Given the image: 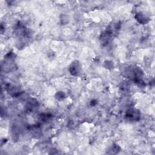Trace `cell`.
Listing matches in <instances>:
<instances>
[{"mask_svg":"<svg viewBox=\"0 0 155 155\" xmlns=\"http://www.w3.org/2000/svg\"><path fill=\"white\" fill-rule=\"evenodd\" d=\"M126 76L136 83L139 86H142L143 81L142 80L144 75L143 70L136 65H130L125 70Z\"/></svg>","mask_w":155,"mask_h":155,"instance_id":"cell-1","label":"cell"},{"mask_svg":"<svg viewBox=\"0 0 155 155\" xmlns=\"http://www.w3.org/2000/svg\"><path fill=\"white\" fill-rule=\"evenodd\" d=\"M125 117L130 122H136L140 119V113L136 108L131 107L126 111Z\"/></svg>","mask_w":155,"mask_h":155,"instance_id":"cell-2","label":"cell"},{"mask_svg":"<svg viewBox=\"0 0 155 155\" xmlns=\"http://www.w3.org/2000/svg\"><path fill=\"white\" fill-rule=\"evenodd\" d=\"M69 72L72 76H79L82 72V66L81 63L77 60L73 61L69 66Z\"/></svg>","mask_w":155,"mask_h":155,"instance_id":"cell-3","label":"cell"},{"mask_svg":"<svg viewBox=\"0 0 155 155\" xmlns=\"http://www.w3.org/2000/svg\"><path fill=\"white\" fill-rule=\"evenodd\" d=\"M121 24L118 21H115L110 23L106 28V31L109 33L113 37L116 36L118 34L120 29Z\"/></svg>","mask_w":155,"mask_h":155,"instance_id":"cell-4","label":"cell"},{"mask_svg":"<svg viewBox=\"0 0 155 155\" xmlns=\"http://www.w3.org/2000/svg\"><path fill=\"white\" fill-rule=\"evenodd\" d=\"M136 20L140 24H147L150 21L149 16L143 12H138L134 15Z\"/></svg>","mask_w":155,"mask_h":155,"instance_id":"cell-5","label":"cell"},{"mask_svg":"<svg viewBox=\"0 0 155 155\" xmlns=\"http://www.w3.org/2000/svg\"><path fill=\"white\" fill-rule=\"evenodd\" d=\"M112 38H113V36L109 33H108L106 30L103 31L101 34L100 37H99V40H100V42H101L102 45H103V46L107 45L109 44V42L111 41Z\"/></svg>","mask_w":155,"mask_h":155,"instance_id":"cell-6","label":"cell"},{"mask_svg":"<svg viewBox=\"0 0 155 155\" xmlns=\"http://www.w3.org/2000/svg\"><path fill=\"white\" fill-rule=\"evenodd\" d=\"M6 90L8 91V93L12 96H18L21 93V91L19 90V88L13 85V84H8L6 85Z\"/></svg>","mask_w":155,"mask_h":155,"instance_id":"cell-7","label":"cell"},{"mask_svg":"<svg viewBox=\"0 0 155 155\" xmlns=\"http://www.w3.org/2000/svg\"><path fill=\"white\" fill-rule=\"evenodd\" d=\"M38 105L39 104L35 99H31L28 101L26 105V110L27 111L33 112L37 109V108L38 107Z\"/></svg>","mask_w":155,"mask_h":155,"instance_id":"cell-8","label":"cell"},{"mask_svg":"<svg viewBox=\"0 0 155 155\" xmlns=\"http://www.w3.org/2000/svg\"><path fill=\"white\" fill-rule=\"evenodd\" d=\"M120 90L122 91V93H128L130 91V85L128 83V82H125L123 83L120 87Z\"/></svg>","mask_w":155,"mask_h":155,"instance_id":"cell-9","label":"cell"},{"mask_svg":"<svg viewBox=\"0 0 155 155\" xmlns=\"http://www.w3.org/2000/svg\"><path fill=\"white\" fill-rule=\"evenodd\" d=\"M55 98L57 99V100H59V101H61V100H63L66 97V95L65 94V93L64 91H58L55 95Z\"/></svg>","mask_w":155,"mask_h":155,"instance_id":"cell-10","label":"cell"},{"mask_svg":"<svg viewBox=\"0 0 155 155\" xmlns=\"http://www.w3.org/2000/svg\"><path fill=\"white\" fill-rule=\"evenodd\" d=\"M120 150V147L118 145H117V144H113L112 146H111V148H110V151H111V154H116V153H117Z\"/></svg>","mask_w":155,"mask_h":155,"instance_id":"cell-11","label":"cell"},{"mask_svg":"<svg viewBox=\"0 0 155 155\" xmlns=\"http://www.w3.org/2000/svg\"><path fill=\"white\" fill-rule=\"evenodd\" d=\"M105 67L106 68H112L113 67V63L111 61H107L104 62Z\"/></svg>","mask_w":155,"mask_h":155,"instance_id":"cell-12","label":"cell"},{"mask_svg":"<svg viewBox=\"0 0 155 155\" xmlns=\"http://www.w3.org/2000/svg\"><path fill=\"white\" fill-rule=\"evenodd\" d=\"M96 104H97V102H96V101H95V100H93V101H91V105L94 106V105H95Z\"/></svg>","mask_w":155,"mask_h":155,"instance_id":"cell-13","label":"cell"}]
</instances>
